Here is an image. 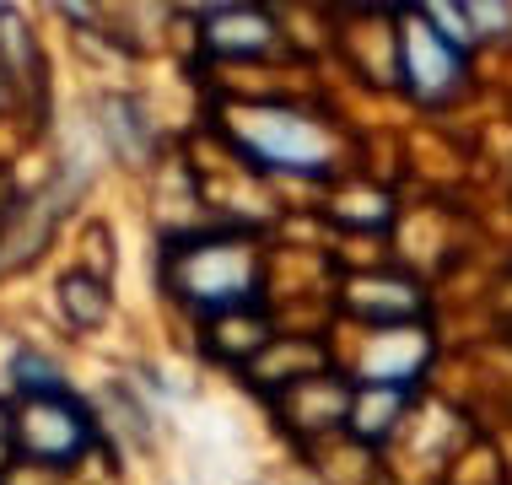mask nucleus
<instances>
[{"label": "nucleus", "mask_w": 512, "mask_h": 485, "mask_svg": "<svg viewBox=\"0 0 512 485\" xmlns=\"http://www.w3.org/2000/svg\"><path fill=\"white\" fill-rule=\"evenodd\" d=\"M232 141L254 162L281 173H329L335 168V135L308 114L292 108H238L232 114Z\"/></svg>", "instance_id": "nucleus-1"}, {"label": "nucleus", "mask_w": 512, "mask_h": 485, "mask_svg": "<svg viewBox=\"0 0 512 485\" xmlns=\"http://www.w3.org/2000/svg\"><path fill=\"white\" fill-rule=\"evenodd\" d=\"M173 286H178V297L200 302V308L238 313L259 286V254H254V243H243V238L184 243L173 254Z\"/></svg>", "instance_id": "nucleus-2"}, {"label": "nucleus", "mask_w": 512, "mask_h": 485, "mask_svg": "<svg viewBox=\"0 0 512 485\" xmlns=\"http://www.w3.org/2000/svg\"><path fill=\"white\" fill-rule=\"evenodd\" d=\"M394 44H399V76L421 103H448L464 87V49H453L421 11L405 17V33Z\"/></svg>", "instance_id": "nucleus-3"}, {"label": "nucleus", "mask_w": 512, "mask_h": 485, "mask_svg": "<svg viewBox=\"0 0 512 485\" xmlns=\"http://www.w3.org/2000/svg\"><path fill=\"white\" fill-rule=\"evenodd\" d=\"M92 442V426L71 399L44 394V399H27L17 415V448L27 459H44V464H71L81 448Z\"/></svg>", "instance_id": "nucleus-4"}, {"label": "nucleus", "mask_w": 512, "mask_h": 485, "mask_svg": "<svg viewBox=\"0 0 512 485\" xmlns=\"http://www.w3.org/2000/svg\"><path fill=\"white\" fill-rule=\"evenodd\" d=\"M71 194H76V178H60V184H44L33 200L11 205L6 232H0V270H27L44 254V243H49V232H54V221H60Z\"/></svg>", "instance_id": "nucleus-5"}, {"label": "nucleus", "mask_w": 512, "mask_h": 485, "mask_svg": "<svg viewBox=\"0 0 512 485\" xmlns=\"http://www.w3.org/2000/svg\"><path fill=\"white\" fill-rule=\"evenodd\" d=\"M426 356H432V345H426L421 329H383V335L372 340L367 362H362V378L389 383V388H410L415 372L426 367Z\"/></svg>", "instance_id": "nucleus-6"}, {"label": "nucleus", "mask_w": 512, "mask_h": 485, "mask_svg": "<svg viewBox=\"0 0 512 485\" xmlns=\"http://www.w3.org/2000/svg\"><path fill=\"white\" fill-rule=\"evenodd\" d=\"M405 405H410V388L362 383V388L351 394V415H345V426H351L356 437L378 442V437H389V432H394V421L405 415Z\"/></svg>", "instance_id": "nucleus-7"}, {"label": "nucleus", "mask_w": 512, "mask_h": 485, "mask_svg": "<svg viewBox=\"0 0 512 485\" xmlns=\"http://www.w3.org/2000/svg\"><path fill=\"white\" fill-rule=\"evenodd\" d=\"M103 135H108V151L130 168H141L151 157V124L135 97H103Z\"/></svg>", "instance_id": "nucleus-8"}, {"label": "nucleus", "mask_w": 512, "mask_h": 485, "mask_svg": "<svg viewBox=\"0 0 512 485\" xmlns=\"http://www.w3.org/2000/svg\"><path fill=\"white\" fill-rule=\"evenodd\" d=\"M60 308L76 329H98L108 318V286L98 275H65L60 281Z\"/></svg>", "instance_id": "nucleus-9"}, {"label": "nucleus", "mask_w": 512, "mask_h": 485, "mask_svg": "<svg viewBox=\"0 0 512 485\" xmlns=\"http://www.w3.org/2000/svg\"><path fill=\"white\" fill-rule=\"evenodd\" d=\"M216 22L221 27H232V33H221V38H211L216 49H270L275 44V22H265L259 11H248V6H232V11H216Z\"/></svg>", "instance_id": "nucleus-10"}]
</instances>
